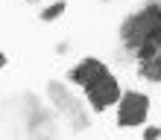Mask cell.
I'll use <instances>...</instances> for the list:
<instances>
[{"label": "cell", "instance_id": "3", "mask_svg": "<svg viewBox=\"0 0 161 140\" xmlns=\"http://www.w3.org/2000/svg\"><path fill=\"white\" fill-rule=\"evenodd\" d=\"M85 91V99H88V105L94 108V111H106V108H111L114 102L120 99V85H117V79L111 76V73L106 70L100 79H94L91 85H85L82 88Z\"/></svg>", "mask_w": 161, "mask_h": 140}, {"label": "cell", "instance_id": "1", "mask_svg": "<svg viewBox=\"0 0 161 140\" xmlns=\"http://www.w3.org/2000/svg\"><path fill=\"white\" fill-rule=\"evenodd\" d=\"M123 44L138 55V61H147L161 53V6H147L138 15L123 21L120 29Z\"/></svg>", "mask_w": 161, "mask_h": 140}, {"label": "cell", "instance_id": "4", "mask_svg": "<svg viewBox=\"0 0 161 140\" xmlns=\"http://www.w3.org/2000/svg\"><path fill=\"white\" fill-rule=\"evenodd\" d=\"M108 67L103 64L100 59H82L76 67H73L70 73H68V79L73 82V85H79V88H85V85H91L94 79H100L103 73H106Z\"/></svg>", "mask_w": 161, "mask_h": 140}, {"label": "cell", "instance_id": "2", "mask_svg": "<svg viewBox=\"0 0 161 140\" xmlns=\"http://www.w3.org/2000/svg\"><path fill=\"white\" fill-rule=\"evenodd\" d=\"M114 105H117V126L135 128V126L147 123V114H149V96L147 93L126 91V93H120V99L114 102Z\"/></svg>", "mask_w": 161, "mask_h": 140}, {"label": "cell", "instance_id": "7", "mask_svg": "<svg viewBox=\"0 0 161 140\" xmlns=\"http://www.w3.org/2000/svg\"><path fill=\"white\" fill-rule=\"evenodd\" d=\"M64 9H68V3H64V0H59V3H53L50 9H44V12H41V18H44V21H56V18H59Z\"/></svg>", "mask_w": 161, "mask_h": 140}, {"label": "cell", "instance_id": "6", "mask_svg": "<svg viewBox=\"0 0 161 140\" xmlns=\"http://www.w3.org/2000/svg\"><path fill=\"white\" fill-rule=\"evenodd\" d=\"M141 70H144V76H147V79L161 82V53L153 55V59H147V61H141Z\"/></svg>", "mask_w": 161, "mask_h": 140}, {"label": "cell", "instance_id": "5", "mask_svg": "<svg viewBox=\"0 0 161 140\" xmlns=\"http://www.w3.org/2000/svg\"><path fill=\"white\" fill-rule=\"evenodd\" d=\"M47 91L53 93V99L59 102V108H62V111H70V114H73V126H76V128H85V111L76 108V102L70 99V93L64 91L59 82H50V88H47Z\"/></svg>", "mask_w": 161, "mask_h": 140}]
</instances>
